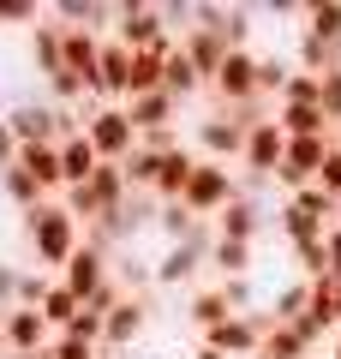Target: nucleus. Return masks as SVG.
<instances>
[{"label": "nucleus", "mask_w": 341, "mask_h": 359, "mask_svg": "<svg viewBox=\"0 0 341 359\" xmlns=\"http://www.w3.org/2000/svg\"><path fill=\"white\" fill-rule=\"evenodd\" d=\"M192 359H222V353H210V347H198V353H192Z\"/></svg>", "instance_id": "a18cd8bd"}, {"label": "nucleus", "mask_w": 341, "mask_h": 359, "mask_svg": "<svg viewBox=\"0 0 341 359\" xmlns=\"http://www.w3.org/2000/svg\"><path fill=\"white\" fill-rule=\"evenodd\" d=\"M335 150H341V144H335Z\"/></svg>", "instance_id": "3c124183"}, {"label": "nucleus", "mask_w": 341, "mask_h": 359, "mask_svg": "<svg viewBox=\"0 0 341 359\" xmlns=\"http://www.w3.org/2000/svg\"><path fill=\"white\" fill-rule=\"evenodd\" d=\"M120 168H126V186H132V198H156V180H162V156H150V150H132Z\"/></svg>", "instance_id": "393cba45"}, {"label": "nucleus", "mask_w": 341, "mask_h": 359, "mask_svg": "<svg viewBox=\"0 0 341 359\" xmlns=\"http://www.w3.org/2000/svg\"><path fill=\"white\" fill-rule=\"evenodd\" d=\"M132 114V126L138 132H156V126H180V102L168 96V90H150V96H132V102H120Z\"/></svg>", "instance_id": "412c9836"}, {"label": "nucleus", "mask_w": 341, "mask_h": 359, "mask_svg": "<svg viewBox=\"0 0 341 359\" xmlns=\"http://www.w3.org/2000/svg\"><path fill=\"white\" fill-rule=\"evenodd\" d=\"M335 359H341V347H335Z\"/></svg>", "instance_id": "8fccbe9b"}, {"label": "nucleus", "mask_w": 341, "mask_h": 359, "mask_svg": "<svg viewBox=\"0 0 341 359\" xmlns=\"http://www.w3.org/2000/svg\"><path fill=\"white\" fill-rule=\"evenodd\" d=\"M252 120H264V108H215V114H203L198 126H192V150L203 156V162H240L246 156V132H252Z\"/></svg>", "instance_id": "7ed1b4c3"}, {"label": "nucleus", "mask_w": 341, "mask_h": 359, "mask_svg": "<svg viewBox=\"0 0 341 359\" xmlns=\"http://www.w3.org/2000/svg\"><path fill=\"white\" fill-rule=\"evenodd\" d=\"M13 162H18V138L6 126V114H0V168H13Z\"/></svg>", "instance_id": "c03bdc74"}, {"label": "nucleus", "mask_w": 341, "mask_h": 359, "mask_svg": "<svg viewBox=\"0 0 341 359\" xmlns=\"http://www.w3.org/2000/svg\"><path fill=\"white\" fill-rule=\"evenodd\" d=\"M281 102H312V108H323V78L293 66V78L281 84Z\"/></svg>", "instance_id": "c9c22d12"}, {"label": "nucleus", "mask_w": 341, "mask_h": 359, "mask_svg": "<svg viewBox=\"0 0 341 359\" xmlns=\"http://www.w3.org/2000/svg\"><path fill=\"white\" fill-rule=\"evenodd\" d=\"M78 114H84V132H90L102 162H126L138 150V126H132V114L120 102H84Z\"/></svg>", "instance_id": "39448f33"}, {"label": "nucleus", "mask_w": 341, "mask_h": 359, "mask_svg": "<svg viewBox=\"0 0 341 359\" xmlns=\"http://www.w3.org/2000/svg\"><path fill=\"white\" fill-rule=\"evenodd\" d=\"M0 192L13 198L18 210H42V204H48V192H42V186H36V180H30L18 162H13V168H0Z\"/></svg>", "instance_id": "a878e982"}, {"label": "nucleus", "mask_w": 341, "mask_h": 359, "mask_svg": "<svg viewBox=\"0 0 341 359\" xmlns=\"http://www.w3.org/2000/svg\"><path fill=\"white\" fill-rule=\"evenodd\" d=\"M180 48H186V60H192V66H198V72H203V84H210V78L222 72V60H227V54H234V48H227V42H222V36H210V30H198V25H192L186 36H180Z\"/></svg>", "instance_id": "4be33fe9"}, {"label": "nucleus", "mask_w": 341, "mask_h": 359, "mask_svg": "<svg viewBox=\"0 0 341 359\" xmlns=\"http://www.w3.org/2000/svg\"><path fill=\"white\" fill-rule=\"evenodd\" d=\"M215 287H222V299H227V311H234V318H252V311H258L252 276H227V282H215Z\"/></svg>", "instance_id": "e433bc0d"}, {"label": "nucleus", "mask_w": 341, "mask_h": 359, "mask_svg": "<svg viewBox=\"0 0 341 359\" xmlns=\"http://www.w3.org/2000/svg\"><path fill=\"white\" fill-rule=\"evenodd\" d=\"M0 359H6V330H0Z\"/></svg>", "instance_id": "de8ad7c7"}, {"label": "nucleus", "mask_w": 341, "mask_h": 359, "mask_svg": "<svg viewBox=\"0 0 341 359\" xmlns=\"http://www.w3.org/2000/svg\"><path fill=\"white\" fill-rule=\"evenodd\" d=\"M269 120H276L288 138H329V114L312 102H276L269 108Z\"/></svg>", "instance_id": "6ab92c4d"}, {"label": "nucleus", "mask_w": 341, "mask_h": 359, "mask_svg": "<svg viewBox=\"0 0 341 359\" xmlns=\"http://www.w3.org/2000/svg\"><path fill=\"white\" fill-rule=\"evenodd\" d=\"M42 13L48 6H36V0H0V30H36Z\"/></svg>", "instance_id": "f704fd0d"}, {"label": "nucleus", "mask_w": 341, "mask_h": 359, "mask_svg": "<svg viewBox=\"0 0 341 359\" xmlns=\"http://www.w3.org/2000/svg\"><path fill=\"white\" fill-rule=\"evenodd\" d=\"M210 269H215V282H227V276H252V245L215 240V245H210Z\"/></svg>", "instance_id": "bb28decb"}, {"label": "nucleus", "mask_w": 341, "mask_h": 359, "mask_svg": "<svg viewBox=\"0 0 341 359\" xmlns=\"http://www.w3.org/2000/svg\"><path fill=\"white\" fill-rule=\"evenodd\" d=\"M276 228H281V233H288V240H293V252H300V245H317V240H323V222L300 216V210H293V204H281V210H276Z\"/></svg>", "instance_id": "c756f323"}, {"label": "nucleus", "mask_w": 341, "mask_h": 359, "mask_svg": "<svg viewBox=\"0 0 341 359\" xmlns=\"http://www.w3.org/2000/svg\"><path fill=\"white\" fill-rule=\"evenodd\" d=\"M150 330V306H144V294H126L120 306L108 311V335H102V353H126L138 335Z\"/></svg>", "instance_id": "4468645a"}, {"label": "nucleus", "mask_w": 341, "mask_h": 359, "mask_svg": "<svg viewBox=\"0 0 341 359\" xmlns=\"http://www.w3.org/2000/svg\"><path fill=\"white\" fill-rule=\"evenodd\" d=\"M198 347H210L222 359H258L264 353V323H258V311L252 318H222V323H210L198 335Z\"/></svg>", "instance_id": "9d476101"}, {"label": "nucleus", "mask_w": 341, "mask_h": 359, "mask_svg": "<svg viewBox=\"0 0 341 359\" xmlns=\"http://www.w3.org/2000/svg\"><path fill=\"white\" fill-rule=\"evenodd\" d=\"M36 311H42V318L54 323V335H60V330H66V323H72V318H78L84 306H78V294H72V287H60V282H54L48 294H42V306H36Z\"/></svg>", "instance_id": "7c9ffc66"}, {"label": "nucleus", "mask_w": 341, "mask_h": 359, "mask_svg": "<svg viewBox=\"0 0 341 359\" xmlns=\"http://www.w3.org/2000/svg\"><path fill=\"white\" fill-rule=\"evenodd\" d=\"M6 359H48V353H6Z\"/></svg>", "instance_id": "49530a36"}, {"label": "nucleus", "mask_w": 341, "mask_h": 359, "mask_svg": "<svg viewBox=\"0 0 341 359\" xmlns=\"http://www.w3.org/2000/svg\"><path fill=\"white\" fill-rule=\"evenodd\" d=\"M60 335H78V341H90V347H102V335H108V318H102V311H90V306H84V311H78V318L66 323Z\"/></svg>", "instance_id": "58836bf2"}, {"label": "nucleus", "mask_w": 341, "mask_h": 359, "mask_svg": "<svg viewBox=\"0 0 341 359\" xmlns=\"http://www.w3.org/2000/svg\"><path fill=\"white\" fill-rule=\"evenodd\" d=\"M48 287H54L48 269H36V276H30V269H18V299H13V306H42V294H48Z\"/></svg>", "instance_id": "ea45409f"}, {"label": "nucleus", "mask_w": 341, "mask_h": 359, "mask_svg": "<svg viewBox=\"0 0 341 359\" xmlns=\"http://www.w3.org/2000/svg\"><path fill=\"white\" fill-rule=\"evenodd\" d=\"M30 66H36L42 78L60 72V25H54L48 13H42V25H36V30H30Z\"/></svg>", "instance_id": "b1692460"}, {"label": "nucleus", "mask_w": 341, "mask_h": 359, "mask_svg": "<svg viewBox=\"0 0 341 359\" xmlns=\"http://www.w3.org/2000/svg\"><path fill=\"white\" fill-rule=\"evenodd\" d=\"M305 36L329 42V48L341 42V6H335V0H329V6H305Z\"/></svg>", "instance_id": "2f4dec72"}, {"label": "nucleus", "mask_w": 341, "mask_h": 359, "mask_svg": "<svg viewBox=\"0 0 341 359\" xmlns=\"http://www.w3.org/2000/svg\"><path fill=\"white\" fill-rule=\"evenodd\" d=\"M281 156H288V132L276 126V120H252V132H246V156H240V168H246V180L252 186H264V180H276V168H281Z\"/></svg>", "instance_id": "1a4fd4ad"}, {"label": "nucleus", "mask_w": 341, "mask_h": 359, "mask_svg": "<svg viewBox=\"0 0 341 359\" xmlns=\"http://www.w3.org/2000/svg\"><path fill=\"white\" fill-rule=\"evenodd\" d=\"M102 42H108V36H90V30H66V25H60V72H78L90 90H96Z\"/></svg>", "instance_id": "2eb2a0df"}, {"label": "nucleus", "mask_w": 341, "mask_h": 359, "mask_svg": "<svg viewBox=\"0 0 341 359\" xmlns=\"http://www.w3.org/2000/svg\"><path fill=\"white\" fill-rule=\"evenodd\" d=\"M323 114L329 126H341V72H323Z\"/></svg>", "instance_id": "79ce46f5"}, {"label": "nucleus", "mask_w": 341, "mask_h": 359, "mask_svg": "<svg viewBox=\"0 0 341 359\" xmlns=\"http://www.w3.org/2000/svg\"><path fill=\"white\" fill-rule=\"evenodd\" d=\"M293 78L288 60H269V54H258V96H269V102H281V84Z\"/></svg>", "instance_id": "4c0bfd02"}, {"label": "nucleus", "mask_w": 341, "mask_h": 359, "mask_svg": "<svg viewBox=\"0 0 341 359\" xmlns=\"http://www.w3.org/2000/svg\"><path fill=\"white\" fill-rule=\"evenodd\" d=\"M210 245H215V228H203V233H192V240L168 245V252L150 264L156 287H192V282H198V269L210 264Z\"/></svg>", "instance_id": "0eeeda50"}, {"label": "nucleus", "mask_w": 341, "mask_h": 359, "mask_svg": "<svg viewBox=\"0 0 341 359\" xmlns=\"http://www.w3.org/2000/svg\"><path fill=\"white\" fill-rule=\"evenodd\" d=\"M96 168H102V156H96V144H90V132L60 138V180H66V192H72V186H84Z\"/></svg>", "instance_id": "f3484780"}, {"label": "nucleus", "mask_w": 341, "mask_h": 359, "mask_svg": "<svg viewBox=\"0 0 341 359\" xmlns=\"http://www.w3.org/2000/svg\"><path fill=\"white\" fill-rule=\"evenodd\" d=\"M210 90H215V102L234 108V114H240V108H258V102H264V96H258V54L252 48H234L222 60V72L210 78Z\"/></svg>", "instance_id": "6e6552de"}, {"label": "nucleus", "mask_w": 341, "mask_h": 359, "mask_svg": "<svg viewBox=\"0 0 341 359\" xmlns=\"http://www.w3.org/2000/svg\"><path fill=\"white\" fill-rule=\"evenodd\" d=\"M215 228V240H240V245H258V228H264V210H258V198H234V204L222 210V216L210 222Z\"/></svg>", "instance_id": "dca6fc26"}, {"label": "nucleus", "mask_w": 341, "mask_h": 359, "mask_svg": "<svg viewBox=\"0 0 341 359\" xmlns=\"http://www.w3.org/2000/svg\"><path fill=\"white\" fill-rule=\"evenodd\" d=\"M25 240H30V252H36V264L48 269V276H60V269L72 264V252L84 245V228L72 222V210H66L60 198H48L42 210H25Z\"/></svg>", "instance_id": "f257e3e1"}, {"label": "nucleus", "mask_w": 341, "mask_h": 359, "mask_svg": "<svg viewBox=\"0 0 341 359\" xmlns=\"http://www.w3.org/2000/svg\"><path fill=\"white\" fill-rule=\"evenodd\" d=\"M288 204L300 210V216H312V222H323V228H329V222H335V198H329L323 186H305V192H293Z\"/></svg>", "instance_id": "72a5a7b5"}, {"label": "nucleus", "mask_w": 341, "mask_h": 359, "mask_svg": "<svg viewBox=\"0 0 341 359\" xmlns=\"http://www.w3.org/2000/svg\"><path fill=\"white\" fill-rule=\"evenodd\" d=\"M323 276H341V228H323Z\"/></svg>", "instance_id": "37998d69"}, {"label": "nucleus", "mask_w": 341, "mask_h": 359, "mask_svg": "<svg viewBox=\"0 0 341 359\" xmlns=\"http://www.w3.org/2000/svg\"><path fill=\"white\" fill-rule=\"evenodd\" d=\"M335 330H341V323H335Z\"/></svg>", "instance_id": "603ef678"}, {"label": "nucleus", "mask_w": 341, "mask_h": 359, "mask_svg": "<svg viewBox=\"0 0 341 359\" xmlns=\"http://www.w3.org/2000/svg\"><path fill=\"white\" fill-rule=\"evenodd\" d=\"M156 228L168 233V245H180V240H192V233H203L210 222H198L186 204H156Z\"/></svg>", "instance_id": "cd10ccee"}, {"label": "nucleus", "mask_w": 341, "mask_h": 359, "mask_svg": "<svg viewBox=\"0 0 341 359\" xmlns=\"http://www.w3.org/2000/svg\"><path fill=\"white\" fill-rule=\"evenodd\" d=\"M48 359H102V347L78 341V335H54V341H48Z\"/></svg>", "instance_id": "a19ab883"}, {"label": "nucleus", "mask_w": 341, "mask_h": 359, "mask_svg": "<svg viewBox=\"0 0 341 359\" xmlns=\"http://www.w3.org/2000/svg\"><path fill=\"white\" fill-rule=\"evenodd\" d=\"M150 90H162V54H132V90H126V102H132V96H150Z\"/></svg>", "instance_id": "473e14b6"}, {"label": "nucleus", "mask_w": 341, "mask_h": 359, "mask_svg": "<svg viewBox=\"0 0 341 359\" xmlns=\"http://www.w3.org/2000/svg\"><path fill=\"white\" fill-rule=\"evenodd\" d=\"M60 204L72 210V222H78V228H102L108 216H120V210L132 204L126 168H120V162H102L96 174L84 180V186H72V192H60Z\"/></svg>", "instance_id": "f03ea898"}, {"label": "nucleus", "mask_w": 341, "mask_h": 359, "mask_svg": "<svg viewBox=\"0 0 341 359\" xmlns=\"http://www.w3.org/2000/svg\"><path fill=\"white\" fill-rule=\"evenodd\" d=\"M192 25L222 36L227 48H252V6H215V0H198L192 6Z\"/></svg>", "instance_id": "f8f14e48"}, {"label": "nucleus", "mask_w": 341, "mask_h": 359, "mask_svg": "<svg viewBox=\"0 0 341 359\" xmlns=\"http://www.w3.org/2000/svg\"><path fill=\"white\" fill-rule=\"evenodd\" d=\"M108 276H114V257L102 252L96 240H84V245L72 252V264H66L60 276H54V282H60V287H72V294H78V306H84V299L96 294L102 282H108Z\"/></svg>", "instance_id": "9b49d317"}, {"label": "nucleus", "mask_w": 341, "mask_h": 359, "mask_svg": "<svg viewBox=\"0 0 341 359\" xmlns=\"http://www.w3.org/2000/svg\"><path fill=\"white\" fill-rule=\"evenodd\" d=\"M162 90L174 96V102H192L198 90H210V84H203V72H198V66L186 60V48H180V42H174L168 54H162Z\"/></svg>", "instance_id": "a211bd4d"}, {"label": "nucleus", "mask_w": 341, "mask_h": 359, "mask_svg": "<svg viewBox=\"0 0 341 359\" xmlns=\"http://www.w3.org/2000/svg\"><path fill=\"white\" fill-rule=\"evenodd\" d=\"M317 353V341L300 330V323H269L264 330V353L258 359H312Z\"/></svg>", "instance_id": "5701e85b"}, {"label": "nucleus", "mask_w": 341, "mask_h": 359, "mask_svg": "<svg viewBox=\"0 0 341 359\" xmlns=\"http://www.w3.org/2000/svg\"><path fill=\"white\" fill-rule=\"evenodd\" d=\"M335 228H341V204H335Z\"/></svg>", "instance_id": "09e8293b"}, {"label": "nucleus", "mask_w": 341, "mask_h": 359, "mask_svg": "<svg viewBox=\"0 0 341 359\" xmlns=\"http://www.w3.org/2000/svg\"><path fill=\"white\" fill-rule=\"evenodd\" d=\"M0 330H6V353H48V341H54V323L36 306H6Z\"/></svg>", "instance_id": "ddd939ff"}, {"label": "nucleus", "mask_w": 341, "mask_h": 359, "mask_svg": "<svg viewBox=\"0 0 341 359\" xmlns=\"http://www.w3.org/2000/svg\"><path fill=\"white\" fill-rule=\"evenodd\" d=\"M114 42L132 48V54H168L180 36L168 30V18H162L156 0H120V13H114Z\"/></svg>", "instance_id": "20e7f679"}, {"label": "nucleus", "mask_w": 341, "mask_h": 359, "mask_svg": "<svg viewBox=\"0 0 341 359\" xmlns=\"http://www.w3.org/2000/svg\"><path fill=\"white\" fill-rule=\"evenodd\" d=\"M186 318L198 323V335L210 330V323H222V318H234V311H227V299H222V287H198V294L186 299Z\"/></svg>", "instance_id": "c85d7f7f"}, {"label": "nucleus", "mask_w": 341, "mask_h": 359, "mask_svg": "<svg viewBox=\"0 0 341 359\" xmlns=\"http://www.w3.org/2000/svg\"><path fill=\"white\" fill-rule=\"evenodd\" d=\"M18 168H25L48 198L66 192V180H60V144H25V150H18Z\"/></svg>", "instance_id": "aec40b11"}, {"label": "nucleus", "mask_w": 341, "mask_h": 359, "mask_svg": "<svg viewBox=\"0 0 341 359\" xmlns=\"http://www.w3.org/2000/svg\"><path fill=\"white\" fill-rule=\"evenodd\" d=\"M240 192H246V186H240V174H234L227 162H198V174H192V186H186V198H180V204H186L198 222H215Z\"/></svg>", "instance_id": "423d86ee"}]
</instances>
